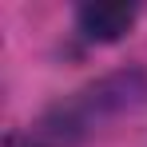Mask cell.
<instances>
[{
	"mask_svg": "<svg viewBox=\"0 0 147 147\" xmlns=\"http://www.w3.org/2000/svg\"><path fill=\"white\" fill-rule=\"evenodd\" d=\"M139 16L135 4H119V0H107V4H80L76 8V28L84 40L92 44H115L119 36L131 32Z\"/></svg>",
	"mask_w": 147,
	"mask_h": 147,
	"instance_id": "2",
	"label": "cell"
},
{
	"mask_svg": "<svg viewBox=\"0 0 147 147\" xmlns=\"http://www.w3.org/2000/svg\"><path fill=\"white\" fill-rule=\"evenodd\" d=\"M147 103V72L143 68H123L107 72L84 84L80 92L56 99L28 123L20 135H12L8 147H80L107 127L119 115H131Z\"/></svg>",
	"mask_w": 147,
	"mask_h": 147,
	"instance_id": "1",
	"label": "cell"
}]
</instances>
